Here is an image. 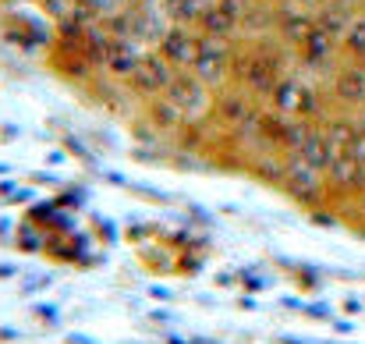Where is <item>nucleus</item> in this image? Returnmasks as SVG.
Instances as JSON below:
<instances>
[{"label": "nucleus", "mask_w": 365, "mask_h": 344, "mask_svg": "<svg viewBox=\"0 0 365 344\" xmlns=\"http://www.w3.org/2000/svg\"><path fill=\"white\" fill-rule=\"evenodd\" d=\"M280 188L294 203H302L309 210H330V188H327L323 171L305 163L298 153H284V181H280Z\"/></svg>", "instance_id": "obj_1"}, {"label": "nucleus", "mask_w": 365, "mask_h": 344, "mask_svg": "<svg viewBox=\"0 0 365 344\" xmlns=\"http://www.w3.org/2000/svg\"><path fill=\"white\" fill-rule=\"evenodd\" d=\"M163 96L185 114V121H206L213 111V89L195 71H174Z\"/></svg>", "instance_id": "obj_2"}, {"label": "nucleus", "mask_w": 365, "mask_h": 344, "mask_svg": "<svg viewBox=\"0 0 365 344\" xmlns=\"http://www.w3.org/2000/svg\"><path fill=\"white\" fill-rule=\"evenodd\" d=\"M327 188H330V210L351 206L365 192V163H359L351 153H337L330 160V167L323 171Z\"/></svg>", "instance_id": "obj_3"}, {"label": "nucleus", "mask_w": 365, "mask_h": 344, "mask_svg": "<svg viewBox=\"0 0 365 344\" xmlns=\"http://www.w3.org/2000/svg\"><path fill=\"white\" fill-rule=\"evenodd\" d=\"M231 46L235 39H217V36H199V57L192 71L217 93L231 82Z\"/></svg>", "instance_id": "obj_4"}, {"label": "nucleus", "mask_w": 365, "mask_h": 344, "mask_svg": "<svg viewBox=\"0 0 365 344\" xmlns=\"http://www.w3.org/2000/svg\"><path fill=\"white\" fill-rule=\"evenodd\" d=\"M174 71H178V68H174L160 50H142L138 68H135V75H131L124 86H128V93H131L135 100H149V96H160V93L170 86Z\"/></svg>", "instance_id": "obj_5"}, {"label": "nucleus", "mask_w": 365, "mask_h": 344, "mask_svg": "<svg viewBox=\"0 0 365 344\" xmlns=\"http://www.w3.org/2000/svg\"><path fill=\"white\" fill-rule=\"evenodd\" d=\"M330 103L341 107V111H359L365 107V64H355V61H341L330 75Z\"/></svg>", "instance_id": "obj_6"}, {"label": "nucleus", "mask_w": 365, "mask_h": 344, "mask_svg": "<svg viewBox=\"0 0 365 344\" xmlns=\"http://www.w3.org/2000/svg\"><path fill=\"white\" fill-rule=\"evenodd\" d=\"M153 50H160L178 71H192V64L199 57V32L188 25H167Z\"/></svg>", "instance_id": "obj_7"}, {"label": "nucleus", "mask_w": 365, "mask_h": 344, "mask_svg": "<svg viewBox=\"0 0 365 344\" xmlns=\"http://www.w3.org/2000/svg\"><path fill=\"white\" fill-rule=\"evenodd\" d=\"M298 61H302L309 71H327V75H334V68L341 64V39L316 25V29L309 32V39L298 46Z\"/></svg>", "instance_id": "obj_8"}, {"label": "nucleus", "mask_w": 365, "mask_h": 344, "mask_svg": "<svg viewBox=\"0 0 365 344\" xmlns=\"http://www.w3.org/2000/svg\"><path fill=\"white\" fill-rule=\"evenodd\" d=\"M284 75H287V71H284L280 64H273L269 57H262V54L255 50V61L248 64V71H245V79L238 86H245L255 100H269V93L277 89V82H280Z\"/></svg>", "instance_id": "obj_9"}, {"label": "nucleus", "mask_w": 365, "mask_h": 344, "mask_svg": "<svg viewBox=\"0 0 365 344\" xmlns=\"http://www.w3.org/2000/svg\"><path fill=\"white\" fill-rule=\"evenodd\" d=\"M319 128H323V135H327V142H330L334 156H337V153H348V149H351V142H355V135H359L355 114H351V111H341V107H330L327 117L319 121Z\"/></svg>", "instance_id": "obj_10"}, {"label": "nucleus", "mask_w": 365, "mask_h": 344, "mask_svg": "<svg viewBox=\"0 0 365 344\" xmlns=\"http://www.w3.org/2000/svg\"><path fill=\"white\" fill-rule=\"evenodd\" d=\"M142 103V117L149 121V128L156 135H174L181 124H185V114L160 93V96H149V100H138Z\"/></svg>", "instance_id": "obj_11"}, {"label": "nucleus", "mask_w": 365, "mask_h": 344, "mask_svg": "<svg viewBox=\"0 0 365 344\" xmlns=\"http://www.w3.org/2000/svg\"><path fill=\"white\" fill-rule=\"evenodd\" d=\"M138 57L142 50L128 39H110V50H107V61H103V75L114 79V82H128L138 68Z\"/></svg>", "instance_id": "obj_12"}, {"label": "nucleus", "mask_w": 365, "mask_h": 344, "mask_svg": "<svg viewBox=\"0 0 365 344\" xmlns=\"http://www.w3.org/2000/svg\"><path fill=\"white\" fill-rule=\"evenodd\" d=\"M195 32L199 36H217V39H238V18L231 11H224L220 4H210L199 21H195Z\"/></svg>", "instance_id": "obj_13"}, {"label": "nucleus", "mask_w": 365, "mask_h": 344, "mask_svg": "<svg viewBox=\"0 0 365 344\" xmlns=\"http://www.w3.org/2000/svg\"><path fill=\"white\" fill-rule=\"evenodd\" d=\"M359 11L351 7V0H323L319 7H316V25L319 29H327L330 36H344V29L351 25V18H355Z\"/></svg>", "instance_id": "obj_14"}, {"label": "nucleus", "mask_w": 365, "mask_h": 344, "mask_svg": "<svg viewBox=\"0 0 365 344\" xmlns=\"http://www.w3.org/2000/svg\"><path fill=\"white\" fill-rule=\"evenodd\" d=\"M302 93H305V82L294 79V75H284L277 82V89L269 93V107L277 114H287V117H298V107H302Z\"/></svg>", "instance_id": "obj_15"}, {"label": "nucleus", "mask_w": 365, "mask_h": 344, "mask_svg": "<svg viewBox=\"0 0 365 344\" xmlns=\"http://www.w3.org/2000/svg\"><path fill=\"white\" fill-rule=\"evenodd\" d=\"M305 163H312L316 171H327L330 167V160H334V149H330V142H327V135H323V128L319 124H312L309 128V135H305V142L294 149Z\"/></svg>", "instance_id": "obj_16"}, {"label": "nucleus", "mask_w": 365, "mask_h": 344, "mask_svg": "<svg viewBox=\"0 0 365 344\" xmlns=\"http://www.w3.org/2000/svg\"><path fill=\"white\" fill-rule=\"evenodd\" d=\"M341 61H355L365 64V11H359L351 18V25L341 36Z\"/></svg>", "instance_id": "obj_17"}, {"label": "nucleus", "mask_w": 365, "mask_h": 344, "mask_svg": "<svg viewBox=\"0 0 365 344\" xmlns=\"http://www.w3.org/2000/svg\"><path fill=\"white\" fill-rule=\"evenodd\" d=\"M351 217H355V224H359V228H365V192L351 203Z\"/></svg>", "instance_id": "obj_18"}]
</instances>
